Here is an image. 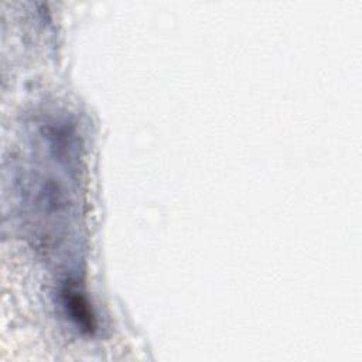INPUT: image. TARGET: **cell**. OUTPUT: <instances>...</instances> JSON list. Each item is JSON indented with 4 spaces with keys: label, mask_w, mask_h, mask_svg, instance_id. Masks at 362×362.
<instances>
[{
    "label": "cell",
    "mask_w": 362,
    "mask_h": 362,
    "mask_svg": "<svg viewBox=\"0 0 362 362\" xmlns=\"http://www.w3.org/2000/svg\"><path fill=\"white\" fill-rule=\"evenodd\" d=\"M62 307L65 308L66 315L83 331H93L95 329V317L90 311L89 303L86 301L85 296L78 290L74 281H66L61 290Z\"/></svg>",
    "instance_id": "cell-1"
}]
</instances>
